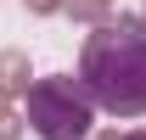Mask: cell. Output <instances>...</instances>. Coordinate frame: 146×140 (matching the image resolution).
Listing matches in <instances>:
<instances>
[{"label":"cell","instance_id":"1","mask_svg":"<svg viewBox=\"0 0 146 140\" xmlns=\"http://www.w3.org/2000/svg\"><path fill=\"white\" fill-rule=\"evenodd\" d=\"M79 84L96 112L146 118V17H101L79 51Z\"/></svg>","mask_w":146,"mask_h":140},{"label":"cell","instance_id":"2","mask_svg":"<svg viewBox=\"0 0 146 140\" xmlns=\"http://www.w3.org/2000/svg\"><path fill=\"white\" fill-rule=\"evenodd\" d=\"M23 101H28V129H34L39 140H90L96 101H90V90L79 84L73 73L34 79Z\"/></svg>","mask_w":146,"mask_h":140},{"label":"cell","instance_id":"3","mask_svg":"<svg viewBox=\"0 0 146 140\" xmlns=\"http://www.w3.org/2000/svg\"><path fill=\"white\" fill-rule=\"evenodd\" d=\"M28 51H0V101H17L28 95Z\"/></svg>","mask_w":146,"mask_h":140},{"label":"cell","instance_id":"4","mask_svg":"<svg viewBox=\"0 0 146 140\" xmlns=\"http://www.w3.org/2000/svg\"><path fill=\"white\" fill-rule=\"evenodd\" d=\"M62 11H73L79 22H101L112 17V0H62Z\"/></svg>","mask_w":146,"mask_h":140},{"label":"cell","instance_id":"5","mask_svg":"<svg viewBox=\"0 0 146 140\" xmlns=\"http://www.w3.org/2000/svg\"><path fill=\"white\" fill-rule=\"evenodd\" d=\"M23 6H28L34 17H56V11H62V0H23Z\"/></svg>","mask_w":146,"mask_h":140},{"label":"cell","instance_id":"6","mask_svg":"<svg viewBox=\"0 0 146 140\" xmlns=\"http://www.w3.org/2000/svg\"><path fill=\"white\" fill-rule=\"evenodd\" d=\"M0 140H17V118H11L6 101H0Z\"/></svg>","mask_w":146,"mask_h":140},{"label":"cell","instance_id":"7","mask_svg":"<svg viewBox=\"0 0 146 140\" xmlns=\"http://www.w3.org/2000/svg\"><path fill=\"white\" fill-rule=\"evenodd\" d=\"M124 140H146V129H129V135H124Z\"/></svg>","mask_w":146,"mask_h":140},{"label":"cell","instance_id":"8","mask_svg":"<svg viewBox=\"0 0 146 140\" xmlns=\"http://www.w3.org/2000/svg\"><path fill=\"white\" fill-rule=\"evenodd\" d=\"M96 140H118V129H107V135H96Z\"/></svg>","mask_w":146,"mask_h":140},{"label":"cell","instance_id":"9","mask_svg":"<svg viewBox=\"0 0 146 140\" xmlns=\"http://www.w3.org/2000/svg\"><path fill=\"white\" fill-rule=\"evenodd\" d=\"M141 17H146V11H141Z\"/></svg>","mask_w":146,"mask_h":140}]
</instances>
